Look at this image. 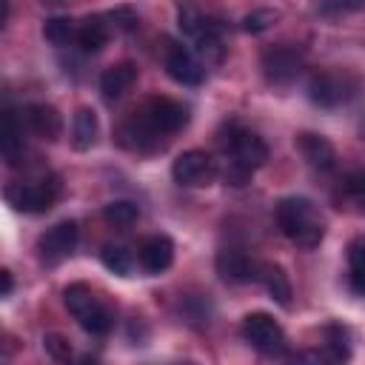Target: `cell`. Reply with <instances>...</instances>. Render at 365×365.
Instances as JSON below:
<instances>
[{"label":"cell","mask_w":365,"mask_h":365,"mask_svg":"<svg viewBox=\"0 0 365 365\" xmlns=\"http://www.w3.org/2000/svg\"><path fill=\"white\" fill-rule=\"evenodd\" d=\"M277 225L279 231L299 248H317L325 237V225L305 197H285L277 202Z\"/></svg>","instance_id":"6da1fadb"},{"label":"cell","mask_w":365,"mask_h":365,"mask_svg":"<svg viewBox=\"0 0 365 365\" xmlns=\"http://www.w3.org/2000/svg\"><path fill=\"white\" fill-rule=\"evenodd\" d=\"M63 302H66V308L71 311V317L80 322V328H83L86 334L103 336V334L111 331L114 314H111V308H108L100 297L91 294L88 285H83V282L68 285V288L63 291Z\"/></svg>","instance_id":"7a4b0ae2"},{"label":"cell","mask_w":365,"mask_h":365,"mask_svg":"<svg viewBox=\"0 0 365 365\" xmlns=\"http://www.w3.org/2000/svg\"><path fill=\"white\" fill-rule=\"evenodd\" d=\"M63 185H60V177H43L37 182H26V185H11L6 191L9 202L17 208V211H26V214H46L57 197H60Z\"/></svg>","instance_id":"3957f363"},{"label":"cell","mask_w":365,"mask_h":365,"mask_svg":"<svg viewBox=\"0 0 365 365\" xmlns=\"http://www.w3.org/2000/svg\"><path fill=\"white\" fill-rule=\"evenodd\" d=\"M242 336H245V342H251V348H257L262 354H282L285 351V331L265 311H254V314L242 317Z\"/></svg>","instance_id":"277c9868"},{"label":"cell","mask_w":365,"mask_h":365,"mask_svg":"<svg viewBox=\"0 0 365 365\" xmlns=\"http://www.w3.org/2000/svg\"><path fill=\"white\" fill-rule=\"evenodd\" d=\"M222 145H225V151H228V157H231L228 163H237V165H242V168H248V171H257V168L265 165V160H268V145H265V140H262L259 134L242 128V125H231L228 140H222Z\"/></svg>","instance_id":"5b68a950"},{"label":"cell","mask_w":365,"mask_h":365,"mask_svg":"<svg viewBox=\"0 0 365 365\" xmlns=\"http://www.w3.org/2000/svg\"><path fill=\"white\" fill-rule=\"evenodd\" d=\"M171 177H174V182L185 185V188H202L217 177V163L208 151L191 148V151H182L171 163Z\"/></svg>","instance_id":"8992f818"},{"label":"cell","mask_w":365,"mask_h":365,"mask_svg":"<svg viewBox=\"0 0 365 365\" xmlns=\"http://www.w3.org/2000/svg\"><path fill=\"white\" fill-rule=\"evenodd\" d=\"M140 114H143V117L151 123V128H157L163 137L177 134V131H182V128L188 125V108H185L182 103L171 100V97H151V100L140 108Z\"/></svg>","instance_id":"52a82bcc"},{"label":"cell","mask_w":365,"mask_h":365,"mask_svg":"<svg viewBox=\"0 0 365 365\" xmlns=\"http://www.w3.org/2000/svg\"><path fill=\"white\" fill-rule=\"evenodd\" d=\"M262 71L274 86H288L302 71V51L294 46H271L262 51Z\"/></svg>","instance_id":"ba28073f"},{"label":"cell","mask_w":365,"mask_h":365,"mask_svg":"<svg viewBox=\"0 0 365 365\" xmlns=\"http://www.w3.org/2000/svg\"><path fill=\"white\" fill-rule=\"evenodd\" d=\"M163 63H165V71L171 80L182 83V86H200L202 77H205V68L200 66V60L180 43L174 40H165V54H163Z\"/></svg>","instance_id":"9c48e42d"},{"label":"cell","mask_w":365,"mask_h":365,"mask_svg":"<svg viewBox=\"0 0 365 365\" xmlns=\"http://www.w3.org/2000/svg\"><path fill=\"white\" fill-rule=\"evenodd\" d=\"M77 234H80V231H77V222H74V220H63V222L51 225V228L37 240L40 259L48 262V265L66 259V257L74 251V245H77Z\"/></svg>","instance_id":"30bf717a"},{"label":"cell","mask_w":365,"mask_h":365,"mask_svg":"<svg viewBox=\"0 0 365 365\" xmlns=\"http://www.w3.org/2000/svg\"><path fill=\"white\" fill-rule=\"evenodd\" d=\"M214 268H217L220 279L222 282H231V285H245L251 279H259V262H254L240 248H222V251H217Z\"/></svg>","instance_id":"8fae6325"},{"label":"cell","mask_w":365,"mask_h":365,"mask_svg":"<svg viewBox=\"0 0 365 365\" xmlns=\"http://www.w3.org/2000/svg\"><path fill=\"white\" fill-rule=\"evenodd\" d=\"M308 100H311L314 106H319V108H334V106L345 103V100H348L345 77L328 74V71L314 74V77L308 80Z\"/></svg>","instance_id":"7c38bea8"},{"label":"cell","mask_w":365,"mask_h":365,"mask_svg":"<svg viewBox=\"0 0 365 365\" xmlns=\"http://www.w3.org/2000/svg\"><path fill=\"white\" fill-rule=\"evenodd\" d=\"M120 140H123V145H128L134 151H157V148H163V134L157 128H151V123L140 111H134L123 123Z\"/></svg>","instance_id":"4fadbf2b"},{"label":"cell","mask_w":365,"mask_h":365,"mask_svg":"<svg viewBox=\"0 0 365 365\" xmlns=\"http://www.w3.org/2000/svg\"><path fill=\"white\" fill-rule=\"evenodd\" d=\"M23 120H26L29 131L37 134L40 140H48L51 143V140H57L63 134V117L48 103H31V106H26Z\"/></svg>","instance_id":"5bb4252c"},{"label":"cell","mask_w":365,"mask_h":365,"mask_svg":"<svg viewBox=\"0 0 365 365\" xmlns=\"http://www.w3.org/2000/svg\"><path fill=\"white\" fill-rule=\"evenodd\" d=\"M297 148H299V154L305 157V163H308L311 168H317V171H331V168L336 165V151H334L331 140L322 137V134L302 131V134L297 137Z\"/></svg>","instance_id":"9a60e30c"},{"label":"cell","mask_w":365,"mask_h":365,"mask_svg":"<svg viewBox=\"0 0 365 365\" xmlns=\"http://www.w3.org/2000/svg\"><path fill=\"white\" fill-rule=\"evenodd\" d=\"M137 259L148 274H163L174 262V242L165 234H154V237L143 240V245L137 251Z\"/></svg>","instance_id":"2e32d148"},{"label":"cell","mask_w":365,"mask_h":365,"mask_svg":"<svg viewBox=\"0 0 365 365\" xmlns=\"http://www.w3.org/2000/svg\"><path fill=\"white\" fill-rule=\"evenodd\" d=\"M134 83H137V66H134L131 60H123V63H114V66H108V68L103 71V77H100V91H103L106 100H117V97H123Z\"/></svg>","instance_id":"e0dca14e"},{"label":"cell","mask_w":365,"mask_h":365,"mask_svg":"<svg viewBox=\"0 0 365 365\" xmlns=\"http://www.w3.org/2000/svg\"><path fill=\"white\" fill-rule=\"evenodd\" d=\"M97 134H100V123H97L94 108H86V106L77 108L74 123H71V145L77 151H88L97 143Z\"/></svg>","instance_id":"ac0fdd59"},{"label":"cell","mask_w":365,"mask_h":365,"mask_svg":"<svg viewBox=\"0 0 365 365\" xmlns=\"http://www.w3.org/2000/svg\"><path fill=\"white\" fill-rule=\"evenodd\" d=\"M259 282L265 285V291L271 294V299L282 308L291 305V282H288V274L274 265V262H262L259 265Z\"/></svg>","instance_id":"d6986e66"},{"label":"cell","mask_w":365,"mask_h":365,"mask_svg":"<svg viewBox=\"0 0 365 365\" xmlns=\"http://www.w3.org/2000/svg\"><path fill=\"white\" fill-rule=\"evenodd\" d=\"M108 26H111L108 17H88V20H83V26L77 29L80 48L83 51H100L108 43V34H111Z\"/></svg>","instance_id":"ffe728a7"},{"label":"cell","mask_w":365,"mask_h":365,"mask_svg":"<svg viewBox=\"0 0 365 365\" xmlns=\"http://www.w3.org/2000/svg\"><path fill=\"white\" fill-rule=\"evenodd\" d=\"M20 151H23V125H20L17 114L11 108H6L3 111V157H6V163L14 165Z\"/></svg>","instance_id":"44dd1931"},{"label":"cell","mask_w":365,"mask_h":365,"mask_svg":"<svg viewBox=\"0 0 365 365\" xmlns=\"http://www.w3.org/2000/svg\"><path fill=\"white\" fill-rule=\"evenodd\" d=\"M208 23L211 20L200 11V6L194 0H177V26H180L182 34H188V37L197 40L208 29Z\"/></svg>","instance_id":"7402d4cb"},{"label":"cell","mask_w":365,"mask_h":365,"mask_svg":"<svg viewBox=\"0 0 365 365\" xmlns=\"http://www.w3.org/2000/svg\"><path fill=\"white\" fill-rule=\"evenodd\" d=\"M322 339H325V351H328L331 359L339 362V359H348V356H351V334H348L345 325L328 322V325L322 328Z\"/></svg>","instance_id":"603a6c76"},{"label":"cell","mask_w":365,"mask_h":365,"mask_svg":"<svg viewBox=\"0 0 365 365\" xmlns=\"http://www.w3.org/2000/svg\"><path fill=\"white\" fill-rule=\"evenodd\" d=\"M348 279L351 288L365 297V240H354L348 245Z\"/></svg>","instance_id":"cb8c5ba5"},{"label":"cell","mask_w":365,"mask_h":365,"mask_svg":"<svg viewBox=\"0 0 365 365\" xmlns=\"http://www.w3.org/2000/svg\"><path fill=\"white\" fill-rule=\"evenodd\" d=\"M43 37H46L51 46H57V48L68 46V43L77 37L74 20H68V17H48V20L43 23Z\"/></svg>","instance_id":"d4e9b609"},{"label":"cell","mask_w":365,"mask_h":365,"mask_svg":"<svg viewBox=\"0 0 365 365\" xmlns=\"http://www.w3.org/2000/svg\"><path fill=\"white\" fill-rule=\"evenodd\" d=\"M103 217H106V222H111V225H131L137 217H140V208L134 205V202H128V200H114V202H108L106 208H103Z\"/></svg>","instance_id":"484cf974"},{"label":"cell","mask_w":365,"mask_h":365,"mask_svg":"<svg viewBox=\"0 0 365 365\" xmlns=\"http://www.w3.org/2000/svg\"><path fill=\"white\" fill-rule=\"evenodd\" d=\"M100 259L108 271H114L120 277H128V271H131V251L123 248V245H106L100 251Z\"/></svg>","instance_id":"4316f807"},{"label":"cell","mask_w":365,"mask_h":365,"mask_svg":"<svg viewBox=\"0 0 365 365\" xmlns=\"http://www.w3.org/2000/svg\"><path fill=\"white\" fill-rule=\"evenodd\" d=\"M277 20H279V11H277V9H257V11H251V14L242 17V31L259 34V31L271 29Z\"/></svg>","instance_id":"83f0119b"},{"label":"cell","mask_w":365,"mask_h":365,"mask_svg":"<svg viewBox=\"0 0 365 365\" xmlns=\"http://www.w3.org/2000/svg\"><path fill=\"white\" fill-rule=\"evenodd\" d=\"M342 191L351 202H356L359 208H365V168L359 171H351L345 180H342Z\"/></svg>","instance_id":"f1b7e54d"},{"label":"cell","mask_w":365,"mask_h":365,"mask_svg":"<svg viewBox=\"0 0 365 365\" xmlns=\"http://www.w3.org/2000/svg\"><path fill=\"white\" fill-rule=\"evenodd\" d=\"M43 348H46L54 359H60V362H68V359H71V345H68V339H66L63 334H46V336H43Z\"/></svg>","instance_id":"f546056e"},{"label":"cell","mask_w":365,"mask_h":365,"mask_svg":"<svg viewBox=\"0 0 365 365\" xmlns=\"http://www.w3.org/2000/svg\"><path fill=\"white\" fill-rule=\"evenodd\" d=\"M106 17H108V23H111L114 29H120V31H131V29L137 26V14H134L128 6H120V9L108 11Z\"/></svg>","instance_id":"4dcf8cb0"},{"label":"cell","mask_w":365,"mask_h":365,"mask_svg":"<svg viewBox=\"0 0 365 365\" xmlns=\"http://www.w3.org/2000/svg\"><path fill=\"white\" fill-rule=\"evenodd\" d=\"M251 174H254V171H248V168H242V165H237V163H228L225 171H222L225 182L234 185V188H242V185L251 180Z\"/></svg>","instance_id":"1f68e13d"},{"label":"cell","mask_w":365,"mask_h":365,"mask_svg":"<svg viewBox=\"0 0 365 365\" xmlns=\"http://www.w3.org/2000/svg\"><path fill=\"white\" fill-rule=\"evenodd\" d=\"M0 279H3V297H9V294H11V285H14V282H11V271L3 268V271H0Z\"/></svg>","instance_id":"d6a6232c"},{"label":"cell","mask_w":365,"mask_h":365,"mask_svg":"<svg viewBox=\"0 0 365 365\" xmlns=\"http://www.w3.org/2000/svg\"><path fill=\"white\" fill-rule=\"evenodd\" d=\"M0 6H3V11H0V26L9 20V0H0Z\"/></svg>","instance_id":"836d02e7"},{"label":"cell","mask_w":365,"mask_h":365,"mask_svg":"<svg viewBox=\"0 0 365 365\" xmlns=\"http://www.w3.org/2000/svg\"><path fill=\"white\" fill-rule=\"evenodd\" d=\"M348 9H365V0H345Z\"/></svg>","instance_id":"e575fe53"}]
</instances>
